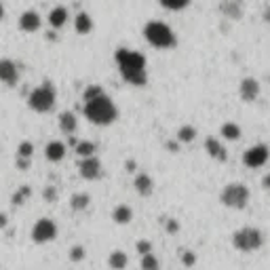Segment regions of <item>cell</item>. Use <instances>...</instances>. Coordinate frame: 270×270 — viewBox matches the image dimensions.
<instances>
[{
	"label": "cell",
	"instance_id": "1",
	"mask_svg": "<svg viewBox=\"0 0 270 270\" xmlns=\"http://www.w3.org/2000/svg\"><path fill=\"white\" fill-rule=\"evenodd\" d=\"M82 112H85V116H87L89 122L99 124V127L112 124L118 118V108H116V103L110 97H108L106 93L99 95V97H95V99L85 101Z\"/></svg>",
	"mask_w": 270,
	"mask_h": 270
},
{
	"label": "cell",
	"instance_id": "2",
	"mask_svg": "<svg viewBox=\"0 0 270 270\" xmlns=\"http://www.w3.org/2000/svg\"><path fill=\"white\" fill-rule=\"evenodd\" d=\"M143 38H146V43L152 49H158V51H167L177 45V36L171 30V26L158 19H152L143 26Z\"/></svg>",
	"mask_w": 270,
	"mask_h": 270
},
{
	"label": "cell",
	"instance_id": "3",
	"mask_svg": "<svg viewBox=\"0 0 270 270\" xmlns=\"http://www.w3.org/2000/svg\"><path fill=\"white\" fill-rule=\"evenodd\" d=\"M55 103H57V91H55V85L49 82V80H45L38 87H34L30 91V95H28L30 110L38 112V114L51 112L53 108H55Z\"/></svg>",
	"mask_w": 270,
	"mask_h": 270
},
{
	"label": "cell",
	"instance_id": "4",
	"mask_svg": "<svg viewBox=\"0 0 270 270\" xmlns=\"http://www.w3.org/2000/svg\"><path fill=\"white\" fill-rule=\"evenodd\" d=\"M264 245V235L256 226H243L232 235V247L243 254H254Z\"/></svg>",
	"mask_w": 270,
	"mask_h": 270
},
{
	"label": "cell",
	"instance_id": "5",
	"mask_svg": "<svg viewBox=\"0 0 270 270\" xmlns=\"http://www.w3.org/2000/svg\"><path fill=\"white\" fill-rule=\"evenodd\" d=\"M249 199H251V192L241 182H232V184L224 186L220 192V201L228 209H245L249 205Z\"/></svg>",
	"mask_w": 270,
	"mask_h": 270
},
{
	"label": "cell",
	"instance_id": "6",
	"mask_svg": "<svg viewBox=\"0 0 270 270\" xmlns=\"http://www.w3.org/2000/svg\"><path fill=\"white\" fill-rule=\"evenodd\" d=\"M114 59H116V66L120 68V74L146 70V55L133 49H118L114 53Z\"/></svg>",
	"mask_w": 270,
	"mask_h": 270
},
{
	"label": "cell",
	"instance_id": "7",
	"mask_svg": "<svg viewBox=\"0 0 270 270\" xmlns=\"http://www.w3.org/2000/svg\"><path fill=\"white\" fill-rule=\"evenodd\" d=\"M270 160V148L266 143H254L243 152V165L249 169H262Z\"/></svg>",
	"mask_w": 270,
	"mask_h": 270
},
{
	"label": "cell",
	"instance_id": "8",
	"mask_svg": "<svg viewBox=\"0 0 270 270\" xmlns=\"http://www.w3.org/2000/svg\"><path fill=\"white\" fill-rule=\"evenodd\" d=\"M30 237L34 243H51V241H55L57 239V224L53 222L51 218H40L38 222H36L32 226V232H30Z\"/></svg>",
	"mask_w": 270,
	"mask_h": 270
},
{
	"label": "cell",
	"instance_id": "9",
	"mask_svg": "<svg viewBox=\"0 0 270 270\" xmlns=\"http://www.w3.org/2000/svg\"><path fill=\"white\" fill-rule=\"evenodd\" d=\"M78 173L87 182H95V179H99L103 175V167L97 156H87V158L78 160Z\"/></svg>",
	"mask_w": 270,
	"mask_h": 270
},
{
	"label": "cell",
	"instance_id": "10",
	"mask_svg": "<svg viewBox=\"0 0 270 270\" xmlns=\"http://www.w3.org/2000/svg\"><path fill=\"white\" fill-rule=\"evenodd\" d=\"M0 82L7 87H15L19 82V68L15 66L13 59H7V57L0 59Z\"/></svg>",
	"mask_w": 270,
	"mask_h": 270
},
{
	"label": "cell",
	"instance_id": "11",
	"mask_svg": "<svg viewBox=\"0 0 270 270\" xmlns=\"http://www.w3.org/2000/svg\"><path fill=\"white\" fill-rule=\"evenodd\" d=\"M260 82L256 80V78H251V76H247V78H243L241 80V85H239V97L243 99V101H247V103H251V101H256L258 97H260Z\"/></svg>",
	"mask_w": 270,
	"mask_h": 270
},
{
	"label": "cell",
	"instance_id": "12",
	"mask_svg": "<svg viewBox=\"0 0 270 270\" xmlns=\"http://www.w3.org/2000/svg\"><path fill=\"white\" fill-rule=\"evenodd\" d=\"M43 26V17L36 13V11H26L22 13L19 17V30L26 32V34H34V32H38Z\"/></svg>",
	"mask_w": 270,
	"mask_h": 270
},
{
	"label": "cell",
	"instance_id": "13",
	"mask_svg": "<svg viewBox=\"0 0 270 270\" xmlns=\"http://www.w3.org/2000/svg\"><path fill=\"white\" fill-rule=\"evenodd\" d=\"M205 150H207V154L213 160H218V163H226L228 150H226V146H224V143L218 137H207L205 139Z\"/></svg>",
	"mask_w": 270,
	"mask_h": 270
},
{
	"label": "cell",
	"instance_id": "14",
	"mask_svg": "<svg viewBox=\"0 0 270 270\" xmlns=\"http://www.w3.org/2000/svg\"><path fill=\"white\" fill-rule=\"evenodd\" d=\"M66 152H68L66 143L59 141V139H51L45 146V156H47V160H51V163H59V160H64Z\"/></svg>",
	"mask_w": 270,
	"mask_h": 270
},
{
	"label": "cell",
	"instance_id": "15",
	"mask_svg": "<svg viewBox=\"0 0 270 270\" xmlns=\"http://www.w3.org/2000/svg\"><path fill=\"white\" fill-rule=\"evenodd\" d=\"M49 26L53 28V30H61L66 24H68V19H70V11L66 9V7H55V9H51V13H49Z\"/></svg>",
	"mask_w": 270,
	"mask_h": 270
},
{
	"label": "cell",
	"instance_id": "16",
	"mask_svg": "<svg viewBox=\"0 0 270 270\" xmlns=\"http://www.w3.org/2000/svg\"><path fill=\"white\" fill-rule=\"evenodd\" d=\"M133 188L141 194V196H150L154 190V179L148 173H137L133 179Z\"/></svg>",
	"mask_w": 270,
	"mask_h": 270
},
{
	"label": "cell",
	"instance_id": "17",
	"mask_svg": "<svg viewBox=\"0 0 270 270\" xmlns=\"http://www.w3.org/2000/svg\"><path fill=\"white\" fill-rule=\"evenodd\" d=\"M59 129H61V133H66V135H74V131L78 129V118H76V114L74 112H61L59 114Z\"/></svg>",
	"mask_w": 270,
	"mask_h": 270
},
{
	"label": "cell",
	"instance_id": "18",
	"mask_svg": "<svg viewBox=\"0 0 270 270\" xmlns=\"http://www.w3.org/2000/svg\"><path fill=\"white\" fill-rule=\"evenodd\" d=\"M74 30H76V34H80V36L91 34V30H93V17L89 15L87 11H80V13L74 17Z\"/></svg>",
	"mask_w": 270,
	"mask_h": 270
},
{
	"label": "cell",
	"instance_id": "19",
	"mask_svg": "<svg viewBox=\"0 0 270 270\" xmlns=\"http://www.w3.org/2000/svg\"><path fill=\"white\" fill-rule=\"evenodd\" d=\"M129 264V256L124 254L122 249H114L110 256H108V266H110L112 270H124Z\"/></svg>",
	"mask_w": 270,
	"mask_h": 270
},
{
	"label": "cell",
	"instance_id": "20",
	"mask_svg": "<svg viewBox=\"0 0 270 270\" xmlns=\"http://www.w3.org/2000/svg\"><path fill=\"white\" fill-rule=\"evenodd\" d=\"M112 220H114L116 224H120V226L129 224V222L133 220V209H131L129 205H116V207L112 209Z\"/></svg>",
	"mask_w": 270,
	"mask_h": 270
},
{
	"label": "cell",
	"instance_id": "21",
	"mask_svg": "<svg viewBox=\"0 0 270 270\" xmlns=\"http://www.w3.org/2000/svg\"><path fill=\"white\" fill-rule=\"evenodd\" d=\"M220 133H222V137L226 141H237V139H241V127H239L237 122H232V120H228V122L222 124Z\"/></svg>",
	"mask_w": 270,
	"mask_h": 270
},
{
	"label": "cell",
	"instance_id": "22",
	"mask_svg": "<svg viewBox=\"0 0 270 270\" xmlns=\"http://www.w3.org/2000/svg\"><path fill=\"white\" fill-rule=\"evenodd\" d=\"M89 205H91V196H89L87 192H74L70 199V207L74 211H85Z\"/></svg>",
	"mask_w": 270,
	"mask_h": 270
},
{
	"label": "cell",
	"instance_id": "23",
	"mask_svg": "<svg viewBox=\"0 0 270 270\" xmlns=\"http://www.w3.org/2000/svg\"><path fill=\"white\" fill-rule=\"evenodd\" d=\"M74 150H76V156L78 158H87V156H95L97 146H95L93 141H89V139H80V141H76Z\"/></svg>",
	"mask_w": 270,
	"mask_h": 270
},
{
	"label": "cell",
	"instance_id": "24",
	"mask_svg": "<svg viewBox=\"0 0 270 270\" xmlns=\"http://www.w3.org/2000/svg\"><path fill=\"white\" fill-rule=\"evenodd\" d=\"M220 9H222V13H224L226 17H230V19H239V17L243 15L239 0H226V3H222Z\"/></svg>",
	"mask_w": 270,
	"mask_h": 270
},
{
	"label": "cell",
	"instance_id": "25",
	"mask_svg": "<svg viewBox=\"0 0 270 270\" xmlns=\"http://www.w3.org/2000/svg\"><path fill=\"white\" fill-rule=\"evenodd\" d=\"M124 82H129L133 87H143L148 82V74H146V70H139V72H124L122 74Z\"/></svg>",
	"mask_w": 270,
	"mask_h": 270
},
{
	"label": "cell",
	"instance_id": "26",
	"mask_svg": "<svg viewBox=\"0 0 270 270\" xmlns=\"http://www.w3.org/2000/svg\"><path fill=\"white\" fill-rule=\"evenodd\" d=\"M196 139V129L192 127V124H182L177 131V141L179 143H190Z\"/></svg>",
	"mask_w": 270,
	"mask_h": 270
},
{
	"label": "cell",
	"instance_id": "27",
	"mask_svg": "<svg viewBox=\"0 0 270 270\" xmlns=\"http://www.w3.org/2000/svg\"><path fill=\"white\" fill-rule=\"evenodd\" d=\"M192 0H158V5L167 11H184L190 7Z\"/></svg>",
	"mask_w": 270,
	"mask_h": 270
},
{
	"label": "cell",
	"instance_id": "28",
	"mask_svg": "<svg viewBox=\"0 0 270 270\" xmlns=\"http://www.w3.org/2000/svg\"><path fill=\"white\" fill-rule=\"evenodd\" d=\"M30 192H32V188H30V186H22V188H17V190L13 192V196H11V203H13V205H17V207H22V205L30 199Z\"/></svg>",
	"mask_w": 270,
	"mask_h": 270
},
{
	"label": "cell",
	"instance_id": "29",
	"mask_svg": "<svg viewBox=\"0 0 270 270\" xmlns=\"http://www.w3.org/2000/svg\"><path fill=\"white\" fill-rule=\"evenodd\" d=\"M103 93L106 91H103L101 85H89V87H85V91H82V99L89 101V99H95V97H99Z\"/></svg>",
	"mask_w": 270,
	"mask_h": 270
},
{
	"label": "cell",
	"instance_id": "30",
	"mask_svg": "<svg viewBox=\"0 0 270 270\" xmlns=\"http://www.w3.org/2000/svg\"><path fill=\"white\" fill-rule=\"evenodd\" d=\"M141 270H160V262L154 254L141 256Z\"/></svg>",
	"mask_w": 270,
	"mask_h": 270
},
{
	"label": "cell",
	"instance_id": "31",
	"mask_svg": "<svg viewBox=\"0 0 270 270\" xmlns=\"http://www.w3.org/2000/svg\"><path fill=\"white\" fill-rule=\"evenodd\" d=\"M17 156L19 158H32L34 156V143L30 139H24L19 146H17Z\"/></svg>",
	"mask_w": 270,
	"mask_h": 270
},
{
	"label": "cell",
	"instance_id": "32",
	"mask_svg": "<svg viewBox=\"0 0 270 270\" xmlns=\"http://www.w3.org/2000/svg\"><path fill=\"white\" fill-rule=\"evenodd\" d=\"M87 258V251H85V247L82 245H74L70 249V260L72 262H82Z\"/></svg>",
	"mask_w": 270,
	"mask_h": 270
},
{
	"label": "cell",
	"instance_id": "33",
	"mask_svg": "<svg viewBox=\"0 0 270 270\" xmlns=\"http://www.w3.org/2000/svg\"><path fill=\"white\" fill-rule=\"evenodd\" d=\"M43 199H45L47 203H55V201H57V188H55V186H45Z\"/></svg>",
	"mask_w": 270,
	"mask_h": 270
},
{
	"label": "cell",
	"instance_id": "34",
	"mask_svg": "<svg viewBox=\"0 0 270 270\" xmlns=\"http://www.w3.org/2000/svg\"><path fill=\"white\" fill-rule=\"evenodd\" d=\"M135 249L139 251L141 256L152 254V243H150V241H146V239H141V241H137V243H135Z\"/></svg>",
	"mask_w": 270,
	"mask_h": 270
},
{
	"label": "cell",
	"instance_id": "35",
	"mask_svg": "<svg viewBox=\"0 0 270 270\" xmlns=\"http://www.w3.org/2000/svg\"><path fill=\"white\" fill-rule=\"evenodd\" d=\"M182 264H184L186 268L194 266V264H196V256L192 254V251H184V254H182Z\"/></svg>",
	"mask_w": 270,
	"mask_h": 270
},
{
	"label": "cell",
	"instance_id": "36",
	"mask_svg": "<svg viewBox=\"0 0 270 270\" xmlns=\"http://www.w3.org/2000/svg\"><path fill=\"white\" fill-rule=\"evenodd\" d=\"M177 230H179V222L177 220H165V232H169V235H175Z\"/></svg>",
	"mask_w": 270,
	"mask_h": 270
},
{
	"label": "cell",
	"instance_id": "37",
	"mask_svg": "<svg viewBox=\"0 0 270 270\" xmlns=\"http://www.w3.org/2000/svg\"><path fill=\"white\" fill-rule=\"evenodd\" d=\"M17 169H22V171H26L28 167H30V158H19V156H17Z\"/></svg>",
	"mask_w": 270,
	"mask_h": 270
},
{
	"label": "cell",
	"instance_id": "38",
	"mask_svg": "<svg viewBox=\"0 0 270 270\" xmlns=\"http://www.w3.org/2000/svg\"><path fill=\"white\" fill-rule=\"evenodd\" d=\"M177 143H179V141H167V143H165V148H167V150H171V152H177V150H179Z\"/></svg>",
	"mask_w": 270,
	"mask_h": 270
},
{
	"label": "cell",
	"instance_id": "39",
	"mask_svg": "<svg viewBox=\"0 0 270 270\" xmlns=\"http://www.w3.org/2000/svg\"><path fill=\"white\" fill-rule=\"evenodd\" d=\"M262 186H264V190H268V192H270V173H268V175H264Z\"/></svg>",
	"mask_w": 270,
	"mask_h": 270
},
{
	"label": "cell",
	"instance_id": "40",
	"mask_svg": "<svg viewBox=\"0 0 270 270\" xmlns=\"http://www.w3.org/2000/svg\"><path fill=\"white\" fill-rule=\"evenodd\" d=\"M7 224H9L7 213H0V228H7Z\"/></svg>",
	"mask_w": 270,
	"mask_h": 270
},
{
	"label": "cell",
	"instance_id": "41",
	"mask_svg": "<svg viewBox=\"0 0 270 270\" xmlns=\"http://www.w3.org/2000/svg\"><path fill=\"white\" fill-rule=\"evenodd\" d=\"M135 169H137V163H135L133 158H129L127 160V171H135Z\"/></svg>",
	"mask_w": 270,
	"mask_h": 270
},
{
	"label": "cell",
	"instance_id": "42",
	"mask_svg": "<svg viewBox=\"0 0 270 270\" xmlns=\"http://www.w3.org/2000/svg\"><path fill=\"white\" fill-rule=\"evenodd\" d=\"M3 19H5V5L0 3V22H3Z\"/></svg>",
	"mask_w": 270,
	"mask_h": 270
}]
</instances>
